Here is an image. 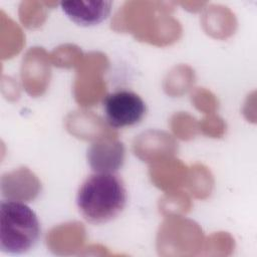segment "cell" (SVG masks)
<instances>
[{
  "mask_svg": "<svg viewBox=\"0 0 257 257\" xmlns=\"http://www.w3.org/2000/svg\"><path fill=\"white\" fill-rule=\"evenodd\" d=\"M127 192L114 172H94L79 186L76 206L88 223L100 225L114 220L124 209Z\"/></svg>",
  "mask_w": 257,
  "mask_h": 257,
  "instance_id": "obj_1",
  "label": "cell"
},
{
  "mask_svg": "<svg viewBox=\"0 0 257 257\" xmlns=\"http://www.w3.org/2000/svg\"><path fill=\"white\" fill-rule=\"evenodd\" d=\"M112 2L107 0H70L60 2L62 12L75 24L89 27L100 24L111 12Z\"/></svg>",
  "mask_w": 257,
  "mask_h": 257,
  "instance_id": "obj_4",
  "label": "cell"
},
{
  "mask_svg": "<svg viewBox=\"0 0 257 257\" xmlns=\"http://www.w3.org/2000/svg\"><path fill=\"white\" fill-rule=\"evenodd\" d=\"M102 108L106 122L113 128L136 125L142 121L147 112L144 99L128 89L108 93L103 98Z\"/></svg>",
  "mask_w": 257,
  "mask_h": 257,
  "instance_id": "obj_3",
  "label": "cell"
},
{
  "mask_svg": "<svg viewBox=\"0 0 257 257\" xmlns=\"http://www.w3.org/2000/svg\"><path fill=\"white\" fill-rule=\"evenodd\" d=\"M41 226L36 213L25 203L2 200L0 203V249L11 255L30 251L38 242Z\"/></svg>",
  "mask_w": 257,
  "mask_h": 257,
  "instance_id": "obj_2",
  "label": "cell"
},
{
  "mask_svg": "<svg viewBox=\"0 0 257 257\" xmlns=\"http://www.w3.org/2000/svg\"><path fill=\"white\" fill-rule=\"evenodd\" d=\"M124 150L118 141L103 140L92 144L87 152L89 165L94 172H114L123 163Z\"/></svg>",
  "mask_w": 257,
  "mask_h": 257,
  "instance_id": "obj_5",
  "label": "cell"
}]
</instances>
